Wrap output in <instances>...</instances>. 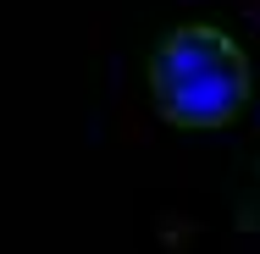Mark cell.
Masks as SVG:
<instances>
[{
    "label": "cell",
    "mask_w": 260,
    "mask_h": 254,
    "mask_svg": "<svg viewBox=\"0 0 260 254\" xmlns=\"http://www.w3.org/2000/svg\"><path fill=\"white\" fill-rule=\"evenodd\" d=\"M150 100L172 127H227L249 105V55L210 22H183L150 55Z\"/></svg>",
    "instance_id": "obj_1"
}]
</instances>
